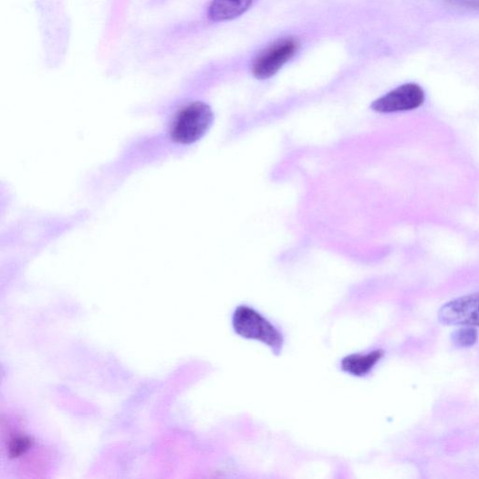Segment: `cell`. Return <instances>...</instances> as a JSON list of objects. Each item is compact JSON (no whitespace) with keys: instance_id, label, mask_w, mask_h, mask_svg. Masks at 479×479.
<instances>
[{"instance_id":"6da1fadb","label":"cell","mask_w":479,"mask_h":479,"mask_svg":"<svg viewBox=\"0 0 479 479\" xmlns=\"http://www.w3.org/2000/svg\"><path fill=\"white\" fill-rule=\"evenodd\" d=\"M213 122L211 107L201 101L183 106L175 114L171 125V137L180 144H193L201 140Z\"/></svg>"},{"instance_id":"ba28073f","label":"cell","mask_w":479,"mask_h":479,"mask_svg":"<svg viewBox=\"0 0 479 479\" xmlns=\"http://www.w3.org/2000/svg\"><path fill=\"white\" fill-rule=\"evenodd\" d=\"M453 344L460 349L473 347L478 339L477 330L470 326H463L453 331L451 337Z\"/></svg>"},{"instance_id":"277c9868","label":"cell","mask_w":479,"mask_h":479,"mask_svg":"<svg viewBox=\"0 0 479 479\" xmlns=\"http://www.w3.org/2000/svg\"><path fill=\"white\" fill-rule=\"evenodd\" d=\"M298 48V42L291 38L275 44L253 62L254 78L259 80L273 78L297 53Z\"/></svg>"},{"instance_id":"3957f363","label":"cell","mask_w":479,"mask_h":479,"mask_svg":"<svg viewBox=\"0 0 479 479\" xmlns=\"http://www.w3.org/2000/svg\"><path fill=\"white\" fill-rule=\"evenodd\" d=\"M426 100L424 89L418 84H404L379 98L371 109L379 114L411 112L421 108Z\"/></svg>"},{"instance_id":"5b68a950","label":"cell","mask_w":479,"mask_h":479,"mask_svg":"<svg viewBox=\"0 0 479 479\" xmlns=\"http://www.w3.org/2000/svg\"><path fill=\"white\" fill-rule=\"evenodd\" d=\"M437 316L444 325L479 327V292L448 302Z\"/></svg>"},{"instance_id":"52a82bcc","label":"cell","mask_w":479,"mask_h":479,"mask_svg":"<svg viewBox=\"0 0 479 479\" xmlns=\"http://www.w3.org/2000/svg\"><path fill=\"white\" fill-rule=\"evenodd\" d=\"M382 350H375L366 354H352L342 360V370L355 377L370 374L383 358Z\"/></svg>"},{"instance_id":"8992f818","label":"cell","mask_w":479,"mask_h":479,"mask_svg":"<svg viewBox=\"0 0 479 479\" xmlns=\"http://www.w3.org/2000/svg\"><path fill=\"white\" fill-rule=\"evenodd\" d=\"M253 0H212L208 18L213 22L232 21L244 15Z\"/></svg>"},{"instance_id":"30bf717a","label":"cell","mask_w":479,"mask_h":479,"mask_svg":"<svg viewBox=\"0 0 479 479\" xmlns=\"http://www.w3.org/2000/svg\"><path fill=\"white\" fill-rule=\"evenodd\" d=\"M448 3L453 7L479 11V0H448Z\"/></svg>"},{"instance_id":"9c48e42d","label":"cell","mask_w":479,"mask_h":479,"mask_svg":"<svg viewBox=\"0 0 479 479\" xmlns=\"http://www.w3.org/2000/svg\"><path fill=\"white\" fill-rule=\"evenodd\" d=\"M32 445L31 440L26 436H17L11 440L9 453L12 458L24 454Z\"/></svg>"},{"instance_id":"7a4b0ae2","label":"cell","mask_w":479,"mask_h":479,"mask_svg":"<svg viewBox=\"0 0 479 479\" xmlns=\"http://www.w3.org/2000/svg\"><path fill=\"white\" fill-rule=\"evenodd\" d=\"M233 326L242 338L261 342L276 352L283 347V337L276 326L249 307L242 306L235 310Z\"/></svg>"}]
</instances>
